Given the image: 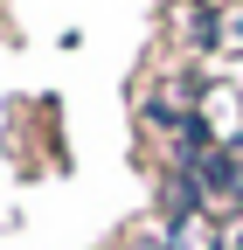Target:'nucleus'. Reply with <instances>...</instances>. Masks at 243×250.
Returning a JSON list of instances; mask_svg holds the SVG:
<instances>
[{"label":"nucleus","instance_id":"obj_2","mask_svg":"<svg viewBox=\"0 0 243 250\" xmlns=\"http://www.w3.org/2000/svg\"><path fill=\"white\" fill-rule=\"evenodd\" d=\"M188 7H208V0H188Z\"/></svg>","mask_w":243,"mask_h":250},{"label":"nucleus","instance_id":"obj_1","mask_svg":"<svg viewBox=\"0 0 243 250\" xmlns=\"http://www.w3.org/2000/svg\"><path fill=\"white\" fill-rule=\"evenodd\" d=\"M195 181H202V195H208V202H223V208H243V153L216 146V153H208V160L195 167Z\"/></svg>","mask_w":243,"mask_h":250}]
</instances>
